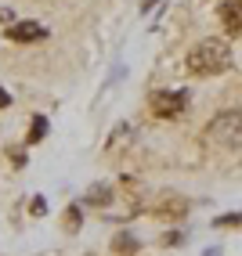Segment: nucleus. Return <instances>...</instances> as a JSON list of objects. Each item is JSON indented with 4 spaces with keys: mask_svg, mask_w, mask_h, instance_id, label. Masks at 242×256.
Returning a JSON list of instances; mask_svg holds the SVG:
<instances>
[{
    "mask_svg": "<svg viewBox=\"0 0 242 256\" xmlns=\"http://www.w3.org/2000/svg\"><path fill=\"white\" fill-rule=\"evenodd\" d=\"M116 246H119V249H127V252L134 249V242H130V238H127V234H119V238H116Z\"/></svg>",
    "mask_w": 242,
    "mask_h": 256,
    "instance_id": "10",
    "label": "nucleus"
},
{
    "mask_svg": "<svg viewBox=\"0 0 242 256\" xmlns=\"http://www.w3.org/2000/svg\"><path fill=\"white\" fill-rule=\"evenodd\" d=\"M76 224H80V210L73 206V210L65 213V228H69V231H76Z\"/></svg>",
    "mask_w": 242,
    "mask_h": 256,
    "instance_id": "8",
    "label": "nucleus"
},
{
    "mask_svg": "<svg viewBox=\"0 0 242 256\" xmlns=\"http://www.w3.org/2000/svg\"><path fill=\"white\" fill-rule=\"evenodd\" d=\"M8 40H15V44H40V40H47V26H40V22H15V26H8Z\"/></svg>",
    "mask_w": 242,
    "mask_h": 256,
    "instance_id": "4",
    "label": "nucleus"
},
{
    "mask_svg": "<svg viewBox=\"0 0 242 256\" xmlns=\"http://www.w3.org/2000/svg\"><path fill=\"white\" fill-rule=\"evenodd\" d=\"M238 123H242L238 108H224V112L213 116V123L206 126V138L217 141V144H231V148H238Z\"/></svg>",
    "mask_w": 242,
    "mask_h": 256,
    "instance_id": "2",
    "label": "nucleus"
},
{
    "mask_svg": "<svg viewBox=\"0 0 242 256\" xmlns=\"http://www.w3.org/2000/svg\"><path fill=\"white\" fill-rule=\"evenodd\" d=\"M155 4H159V0H145V4H141V11H152Z\"/></svg>",
    "mask_w": 242,
    "mask_h": 256,
    "instance_id": "12",
    "label": "nucleus"
},
{
    "mask_svg": "<svg viewBox=\"0 0 242 256\" xmlns=\"http://www.w3.org/2000/svg\"><path fill=\"white\" fill-rule=\"evenodd\" d=\"M44 134H47V119H44V116H37V119H33V126H29V138H26V144H37V141H44Z\"/></svg>",
    "mask_w": 242,
    "mask_h": 256,
    "instance_id": "7",
    "label": "nucleus"
},
{
    "mask_svg": "<svg viewBox=\"0 0 242 256\" xmlns=\"http://www.w3.org/2000/svg\"><path fill=\"white\" fill-rule=\"evenodd\" d=\"M220 22L228 29V36H238L242 32V0H224L220 4Z\"/></svg>",
    "mask_w": 242,
    "mask_h": 256,
    "instance_id": "5",
    "label": "nucleus"
},
{
    "mask_svg": "<svg viewBox=\"0 0 242 256\" xmlns=\"http://www.w3.org/2000/svg\"><path fill=\"white\" fill-rule=\"evenodd\" d=\"M87 202H91V206H109V202H112V184H94L87 192Z\"/></svg>",
    "mask_w": 242,
    "mask_h": 256,
    "instance_id": "6",
    "label": "nucleus"
},
{
    "mask_svg": "<svg viewBox=\"0 0 242 256\" xmlns=\"http://www.w3.org/2000/svg\"><path fill=\"white\" fill-rule=\"evenodd\" d=\"M231 65V47L224 40H199L188 50V72L192 76H220Z\"/></svg>",
    "mask_w": 242,
    "mask_h": 256,
    "instance_id": "1",
    "label": "nucleus"
},
{
    "mask_svg": "<svg viewBox=\"0 0 242 256\" xmlns=\"http://www.w3.org/2000/svg\"><path fill=\"white\" fill-rule=\"evenodd\" d=\"M8 105H11V94H8L4 87H0V108H8Z\"/></svg>",
    "mask_w": 242,
    "mask_h": 256,
    "instance_id": "11",
    "label": "nucleus"
},
{
    "mask_svg": "<svg viewBox=\"0 0 242 256\" xmlns=\"http://www.w3.org/2000/svg\"><path fill=\"white\" fill-rule=\"evenodd\" d=\"M148 108L159 119H181L188 112V94L184 90H155L148 98Z\"/></svg>",
    "mask_w": 242,
    "mask_h": 256,
    "instance_id": "3",
    "label": "nucleus"
},
{
    "mask_svg": "<svg viewBox=\"0 0 242 256\" xmlns=\"http://www.w3.org/2000/svg\"><path fill=\"white\" fill-rule=\"evenodd\" d=\"M217 228H238V213H231V216H220V220H217Z\"/></svg>",
    "mask_w": 242,
    "mask_h": 256,
    "instance_id": "9",
    "label": "nucleus"
}]
</instances>
